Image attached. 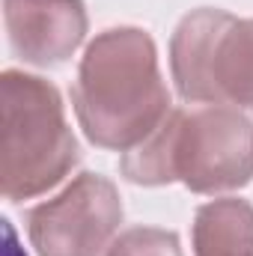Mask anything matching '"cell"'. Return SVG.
<instances>
[{
    "instance_id": "cell-4",
    "label": "cell",
    "mask_w": 253,
    "mask_h": 256,
    "mask_svg": "<svg viewBox=\"0 0 253 256\" xmlns=\"http://www.w3.org/2000/svg\"><path fill=\"white\" fill-rule=\"evenodd\" d=\"M173 182L194 194H226L253 179V122L232 104L170 110Z\"/></svg>"
},
{
    "instance_id": "cell-8",
    "label": "cell",
    "mask_w": 253,
    "mask_h": 256,
    "mask_svg": "<svg viewBox=\"0 0 253 256\" xmlns=\"http://www.w3.org/2000/svg\"><path fill=\"white\" fill-rule=\"evenodd\" d=\"M104 256H182L179 236L158 226H131L114 238Z\"/></svg>"
},
{
    "instance_id": "cell-1",
    "label": "cell",
    "mask_w": 253,
    "mask_h": 256,
    "mask_svg": "<svg viewBox=\"0 0 253 256\" xmlns=\"http://www.w3.org/2000/svg\"><path fill=\"white\" fill-rule=\"evenodd\" d=\"M72 104L86 140L102 149L128 152L149 137L173 110L152 36L140 27L98 33L84 51Z\"/></svg>"
},
{
    "instance_id": "cell-7",
    "label": "cell",
    "mask_w": 253,
    "mask_h": 256,
    "mask_svg": "<svg viewBox=\"0 0 253 256\" xmlns=\"http://www.w3.org/2000/svg\"><path fill=\"white\" fill-rule=\"evenodd\" d=\"M194 256H253V206L220 196L194 214Z\"/></svg>"
},
{
    "instance_id": "cell-3",
    "label": "cell",
    "mask_w": 253,
    "mask_h": 256,
    "mask_svg": "<svg viewBox=\"0 0 253 256\" xmlns=\"http://www.w3.org/2000/svg\"><path fill=\"white\" fill-rule=\"evenodd\" d=\"M170 72L185 102L253 108V18L194 9L170 39Z\"/></svg>"
},
{
    "instance_id": "cell-6",
    "label": "cell",
    "mask_w": 253,
    "mask_h": 256,
    "mask_svg": "<svg viewBox=\"0 0 253 256\" xmlns=\"http://www.w3.org/2000/svg\"><path fill=\"white\" fill-rule=\"evenodd\" d=\"M12 51L30 66H63L86 36L84 0H3Z\"/></svg>"
},
{
    "instance_id": "cell-2",
    "label": "cell",
    "mask_w": 253,
    "mask_h": 256,
    "mask_svg": "<svg viewBox=\"0 0 253 256\" xmlns=\"http://www.w3.org/2000/svg\"><path fill=\"white\" fill-rule=\"evenodd\" d=\"M3 114V196L33 200L60 185L80 158L57 86L39 74L6 68L0 78Z\"/></svg>"
},
{
    "instance_id": "cell-5",
    "label": "cell",
    "mask_w": 253,
    "mask_h": 256,
    "mask_svg": "<svg viewBox=\"0 0 253 256\" xmlns=\"http://www.w3.org/2000/svg\"><path fill=\"white\" fill-rule=\"evenodd\" d=\"M39 256H104L122 224L116 185L102 173H80L54 200L24 218Z\"/></svg>"
}]
</instances>
